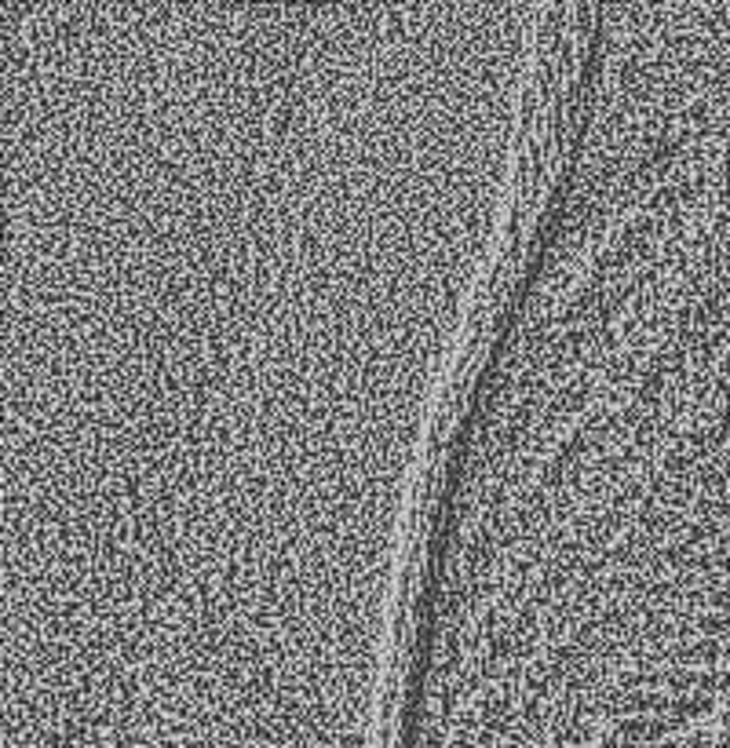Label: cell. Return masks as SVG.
<instances>
[{"mask_svg": "<svg viewBox=\"0 0 730 748\" xmlns=\"http://www.w3.org/2000/svg\"><path fill=\"white\" fill-rule=\"evenodd\" d=\"M398 748H730V716L679 697L592 690L438 726Z\"/></svg>", "mask_w": 730, "mask_h": 748, "instance_id": "obj_1", "label": "cell"}]
</instances>
